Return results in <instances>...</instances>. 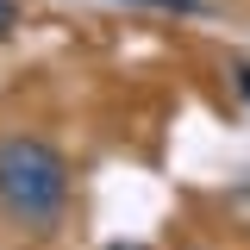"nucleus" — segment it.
Here are the masks:
<instances>
[{"label": "nucleus", "instance_id": "obj_1", "mask_svg": "<svg viewBox=\"0 0 250 250\" xmlns=\"http://www.w3.org/2000/svg\"><path fill=\"white\" fill-rule=\"evenodd\" d=\"M69 200V169L44 138H0V207L25 225H50Z\"/></svg>", "mask_w": 250, "mask_h": 250}, {"label": "nucleus", "instance_id": "obj_2", "mask_svg": "<svg viewBox=\"0 0 250 250\" xmlns=\"http://www.w3.org/2000/svg\"><path fill=\"white\" fill-rule=\"evenodd\" d=\"M13 25H19V13H13V0H0V38H6Z\"/></svg>", "mask_w": 250, "mask_h": 250}, {"label": "nucleus", "instance_id": "obj_3", "mask_svg": "<svg viewBox=\"0 0 250 250\" xmlns=\"http://www.w3.org/2000/svg\"><path fill=\"white\" fill-rule=\"evenodd\" d=\"M150 6H175V13H200L194 0H150Z\"/></svg>", "mask_w": 250, "mask_h": 250}, {"label": "nucleus", "instance_id": "obj_4", "mask_svg": "<svg viewBox=\"0 0 250 250\" xmlns=\"http://www.w3.org/2000/svg\"><path fill=\"white\" fill-rule=\"evenodd\" d=\"M231 75H238V88H244V100H250V62H238Z\"/></svg>", "mask_w": 250, "mask_h": 250}, {"label": "nucleus", "instance_id": "obj_5", "mask_svg": "<svg viewBox=\"0 0 250 250\" xmlns=\"http://www.w3.org/2000/svg\"><path fill=\"white\" fill-rule=\"evenodd\" d=\"M106 250H138V244H106Z\"/></svg>", "mask_w": 250, "mask_h": 250}]
</instances>
